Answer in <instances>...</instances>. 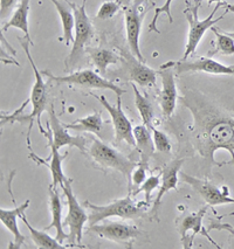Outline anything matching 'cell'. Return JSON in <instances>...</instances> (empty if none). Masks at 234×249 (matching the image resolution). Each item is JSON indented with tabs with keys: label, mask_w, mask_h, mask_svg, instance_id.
<instances>
[{
	"label": "cell",
	"mask_w": 234,
	"mask_h": 249,
	"mask_svg": "<svg viewBox=\"0 0 234 249\" xmlns=\"http://www.w3.org/2000/svg\"><path fill=\"white\" fill-rule=\"evenodd\" d=\"M30 204V200H26L24 204L14 207L13 210H4V208L0 210V220H1L2 225H4L14 236V248H21L22 245H24L25 236L22 235L21 231L19 230L18 218L20 216V214L25 213V211L27 210Z\"/></svg>",
	"instance_id": "d6986e66"
},
{
	"label": "cell",
	"mask_w": 234,
	"mask_h": 249,
	"mask_svg": "<svg viewBox=\"0 0 234 249\" xmlns=\"http://www.w3.org/2000/svg\"><path fill=\"white\" fill-rule=\"evenodd\" d=\"M72 182H73L72 179H67L65 185L61 187L68 204V214L63 222V227L66 226L69 227V236L67 240L69 245H73L75 248H85V246L81 243H82L83 237V227L88 221V214L86 213L85 208L81 206L76 196H74Z\"/></svg>",
	"instance_id": "8992f818"
},
{
	"label": "cell",
	"mask_w": 234,
	"mask_h": 249,
	"mask_svg": "<svg viewBox=\"0 0 234 249\" xmlns=\"http://www.w3.org/2000/svg\"><path fill=\"white\" fill-rule=\"evenodd\" d=\"M20 219L24 221V224L27 226L28 231H30L31 233V237L32 240H33V242L36 243V246L37 248H43V249H65V248H75L73 245H62L61 242H59L55 239H53V237L48 235L47 233H45V231H37L36 230L34 227H32V225L28 222L27 218H26V214L22 213L20 214L19 216Z\"/></svg>",
	"instance_id": "484cf974"
},
{
	"label": "cell",
	"mask_w": 234,
	"mask_h": 249,
	"mask_svg": "<svg viewBox=\"0 0 234 249\" xmlns=\"http://www.w3.org/2000/svg\"><path fill=\"white\" fill-rule=\"evenodd\" d=\"M50 120L47 122V135L46 138L48 140V146H54L57 150H60L63 146H73L77 147L82 153H86L87 149V141L85 137L81 136H72L68 134L67 128L65 124L61 123L55 114L53 104H50L47 109Z\"/></svg>",
	"instance_id": "9c48e42d"
},
{
	"label": "cell",
	"mask_w": 234,
	"mask_h": 249,
	"mask_svg": "<svg viewBox=\"0 0 234 249\" xmlns=\"http://www.w3.org/2000/svg\"><path fill=\"white\" fill-rule=\"evenodd\" d=\"M117 2H120L121 6L128 7L130 4H131V0H117Z\"/></svg>",
	"instance_id": "8d00e7d4"
},
{
	"label": "cell",
	"mask_w": 234,
	"mask_h": 249,
	"mask_svg": "<svg viewBox=\"0 0 234 249\" xmlns=\"http://www.w3.org/2000/svg\"><path fill=\"white\" fill-rule=\"evenodd\" d=\"M179 177H180L181 181L189 184L211 207L218 206V205L234 204V199L230 196V192L226 186L219 189L218 186L209 181L201 180V179L196 178V177L187 175L185 172H179Z\"/></svg>",
	"instance_id": "7c38bea8"
},
{
	"label": "cell",
	"mask_w": 234,
	"mask_h": 249,
	"mask_svg": "<svg viewBox=\"0 0 234 249\" xmlns=\"http://www.w3.org/2000/svg\"><path fill=\"white\" fill-rule=\"evenodd\" d=\"M211 31L216 34V48L213 52H210L209 56H213L216 54L220 55H233L234 54V33L221 32L216 27L211 28Z\"/></svg>",
	"instance_id": "83f0119b"
},
{
	"label": "cell",
	"mask_w": 234,
	"mask_h": 249,
	"mask_svg": "<svg viewBox=\"0 0 234 249\" xmlns=\"http://www.w3.org/2000/svg\"><path fill=\"white\" fill-rule=\"evenodd\" d=\"M50 1L54 5V6H55L57 13H59L60 16V19H61L63 34H62V37H60V40H63L66 45L69 46L71 45V42L74 41L73 31L75 27V17H74L73 10H72V7L69 6V5L68 6H66L63 2L59 1V0H50Z\"/></svg>",
	"instance_id": "d4e9b609"
},
{
	"label": "cell",
	"mask_w": 234,
	"mask_h": 249,
	"mask_svg": "<svg viewBox=\"0 0 234 249\" xmlns=\"http://www.w3.org/2000/svg\"><path fill=\"white\" fill-rule=\"evenodd\" d=\"M173 0H165V2L163 4V6L155 8V16L154 19L151 20V22L149 24V31L150 32H157L160 33V30L157 28V21L158 18H160L161 14H166L167 18H169V22L172 24L173 22V18H172V13H171V5H172Z\"/></svg>",
	"instance_id": "1f68e13d"
},
{
	"label": "cell",
	"mask_w": 234,
	"mask_h": 249,
	"mask_svg": "<svg viewBox=\"0 0 234 249\" xmlns=\"http://www.w3.org/2000/svg\"><path fill=\"white\" fill-rule=\"evenodd\" d=\"M18 0H0V18L1 20L6 19L11 13Z\"/></svg>",
	"instance_id": "e575fe53"
},
{
	"label": "cell",
	"mask_w": 234,
	"mask_h": 249,
	"mask_svg": "<svg viewBox=\"0 0 234 249\" xmlns=\"http://www.w3.org/2000/svg\"><path fill=\"white\" fill-rule=\"evenodd\" d=\"M86 207L90 210L88 214L89 226L96 225L101 221H105L106 219L111 218V216H118L122 219H140L146 216L143 207L148 206L146 202H136L132 199V196L129 195L123 199L111 202L109 205H94L91 202L86 201Z\"/></svg>",
	"instance_id": "3957f363"
},
{
	"label": "cell",
	"mask_w": 234,
	"mask_h": 249,
	"mask_svg": "<svg viewBox=\"0 0 234 249\" xmlns=\"http://www.w3.org/2000/svg\"><path fill=\"white\" fill-rule=\"evenodd\" d=\"M140 4L141 0H138V1L131 2L128 7H126L124 19H126V41H128L130 51L138 60L145 62V59L143 57L140 49V36L143 18L146 11H141Z\"/></svg>",
	"instance_id": "4fadbf2b"
},
{
	"label": "cell",
	"mask_w": 234,
	"mask_h": 249,
	"mask_svg": "<svg viewBox=\"0 0 234 249\" xmlns=\"http://www.w3.org/2000/svg\"><path fill=\"white\" fill-rule=\"evenodd\" d=\"M221 6L226 8L228 12L234 13V5H232V4H227V2H222V1H221Z\"/></svg>",
	"instance_id": "d590c367"
},
{
	"label": "cell",
	"mask_w": 234,
	"mask_h": 249,
	"mask_svg": "<svg viewBox=\"0 0 234 249\" xmlns=\"http://www.w3.org/2000/svg\"><path fill=\"white\" fill-rule=\"evenodd\" d=\"M123 75L126 80L132 81L141 87H154L156 85L157 74L154 69L149 68L134 54L122 52Z\"/></svg>",
	"instance_id": "9a60e30c"
},
{
	"label": "cell",
	"mask_w": 234,
	"mask_h": 249,
	"mask_svg": "<svg viewBox=\"0 0 234 249\" xmlns=\"http://www.w3.org/2000/svg\"><path fill=\"white\" fill-rule=\"evenodd\" d=\"M51 147V157H50V163L48 161H46L45 159H41L37 157L36 155H34V153L31 152L30 157L33 159L34 161H36L37 164H41V165H45L46 167H48L51 171V175H52V186L54 187H57V185L59 186H63L65 185L66 180H67V177L65 176V173H63L62 171V161L63 159L67 157V153H65V155L61 156V153L59 152V150L56 149V147L54 146H50Z\"/></svg>",
	"instance_id": "ffe728a7"
},
{
	"label": "cell",
	"mask_w": 234,
	"mask_h": 249,
	"mask_svg": "<svg viewBox=\"0 0 234 249\" xmlns=\"http://www.w3.org/2000/svg\"><path fill=\"white\" fill-rule=\"evenodd\" d=\"M207 208H209V206H205L201 208V210H199L198 212L186 214V215H184L183 218H180L177 221L178 231L181 236V242H183V247L185 249H189L192 247V242L191 240H190V235H191V234L190 233H192L193 240H195V237L197 236L198 234H201V235L206 236L211 242L215 243L216 246V243L213 241V240L211 239V236H209V234H207L209 231L203 227V218L207 212Z\"/></svg>",
	"instance_id": "e0dca14e"
},
{
	"label": "cell",
	"mask_w": 234,
	"mask_h": 249,
	"mask_svg": "<svg viewBox=\"0 0 234 249\" xmlns=\"http://www.w3.org/2000/svg\"><path fill=\"white\" fill-rule=\"evenodd\" d=\"M173 65L177 75L191 73V71H204V73L216 75H234V65H222L211 57H200L195 61L181 60L173 62Z\"/></svg>",
	"instance_id": "ac0fdd59"
},
{
	"label": "cell",
	"mask_w": 234,
	"mask_h": 249,
	"mask_svg": "<svg viewBox=\"0 0 234 249\" xmlns=\"http://www.w3.org/2000/svg\"><path fill=\"white\" fill-rule=\"evenodd\" d=\"M134 138L136 142V149L138 150L141 157L140 164L148 167L150 158L155 153V143L154 138H152L151 130L146 125H144V124L137 125L136 128H134Z\"/></svg>",
	"instance_id": "7402d4cb"
},
{
	"label": "cell",
	"mask_w": 234,
	"mask_h": 249,
	"mask_svg": "<svg viewBox=\"0 0 234 249\" xmlns=\"http://www.w3.org/2000/svg\"><path fill=\"white\" fill-rule=\"evenodd\" d=\"M30 1L31 0H20L18 6H17V10L14 11L11 19H8L6 24L2 26V33L6 32L7 30H10V28H17V30H20L25 34V39L33 42L31 40L30 31H28V11H30Z\"/></svg>",
	"instance_id": "603a6c76"
},
{
	"label": "cell",
	"mask_w": 234,
	"mask_h": 249,
	"mask_svg": "<svg viewBox=\"0 0 234 249\" xmlns=\"http://www.w3.org/2000/svg\"><path fill=\"white\" fill-rule=\"evenodd\" d=\"M161 180H162V172L156 176H150L137 190H135L134 192L131 193V196H136L137 195H140L141 192H144V195H145V202L149 206L150 201H151L152 192H154L156 189H160Z\"/></svg>",
	"instance_id": "f546056e"
},
{
	"label": "cell",
	"mask_w": 234,
	"mask_h": 249,
	"mask_svg": "<svg viewBox=\"0 0 234 249\" xmlns=\"http://www.w3.org/2000/svg\"><path fill=\"white\" fill-rule=\"evenodd\" d=\"M121 8V4L117 1H105L101 5L99 12L96 14V18L101 20L111 19Z\"/></svg>",
	"instance_id": "d6a6232c"
},
{
	"label": "cell",
	"mask_w": 234,
	"mask_h": 249,
	"mask_svg": "<svg viewBox=\"0 0 234 249\" xmlns=\"http://www.w3.org/2000/svg\"><path fill=\"white\" fill-rule=\"evenodd\" d=\"M209 1V5L213 4V2H221V0H207Z\"/></svg>",
	"instance_id": "f35d334b"
},
{
	"label": "cell",
	"mask_w": 234,
	"mask_h": 249,
	"mask_svg": "<svg viewBox=\"0 0 234 249\" xmlns=\"http://www.w3.org/2000/svg\"><path fill=\"white\" fill-rule=\"evenodd\" d=\"M87 231L96 234V235L105 237L110 241L120 243L126 248H131L132 243L136 241V239L141 234V231L135 226L115 221L103 222L102 225L96 224L89 226Z\"/></svg>",
	"instance_id": "30bf717a"
},
{
	"label": "cell",
	"mask_w": 234,
	"mask_h": 249,
	"mask_svg": "<svg viewBox=\"0 0 234 249\" xmlns=\"http://www.w3.org/2000/svg\"><path fill=\"white\" fill-rule=\"evenodd\" d=\"M66 1L72 7L75 17V36L73 41V48H72V52L68 55L67 60H66V65L71 66L80 59L83 51L86 49V45L91 39L92 26L86 11L87 0H82L81 5L74 4V2H71L69 0H66Z\"/></svg>",
	"instance_id": "ba28073f"
},
{
	"label": "cell",
	"mask_w": 234,
	"mask_h": 249,
	"mask_svg": "<svg viewBox=\"0 0 234 249\" xmlns=\"http://www.w3.org/2000/svg\"><path fill=\"white\" fill-rule=\"evenodd\" d=\"M86 52L89 54L92 63L97 71H100L101 75H106L107 69L110 65H116L120 61V56L111 51H108L106 48L100 47H86Z\"/></svg>",
	"instance_id": "4316f807"
},
{
	"label": "cell",
	"mask_w": 234,
	"mask_h": 249,
	"mask_svg": "<svg viewBox=\"0 0 234 249\" xmlns=\"http://www.w3.org/2000/svg\"><path fill=\"white\" fill-rule=\"evenodd\" d=\"M131 86L135 94V106L138 112H140L143 124L148 126L149 129L152 128L154 126V124H152V122H154V108H152V104L149 102L148 98L141 94L140 90L136 88V85Z\"/></svg>",
	"instance_id": "f1b7e54d"
},
{
	"label": "cell",
	"mask_w": 234,
	"mask_h": 249,
	"mask_svg": "<svg viewBox=\"0 0 234 249\" xmlns=\"http://www.w3.org/2000/svg\"><path fill=\"white\" fill-rule=\"evenodd\" d=\"M230 248H234V233H232V237L230 240Z\"/></svg>",
	"instance_id": "74e56055"
},
{
	"label": "cell",
	"mask_w": 234,
	"mask_h": 249,
	"mask_svg": "<svg viewBox=\"0 0 234 249\" xmlns=\"http://www.w3.org/2000/svg\"><path fill=\"white\" fill-rule=\"evenodd\" d=\"M42 74L46 75L50 81H53L57 85L76 86L90 89H108V90L114 91L116 96H122L123 94H126V90L123 88L112 83L111 81L105 79L90 69H85V71H76V73L66 75V76H55L48 71H42Z\"/></svg>",
	"instance_id": "52a82bcc"
},
{
	"label": "cell",
	"mask_w": 234,
	"mask_h": 249,
	"mask_svg": "<svg viewBox=\"0 0 234 249\" xmlns=\"http://www.w3.org/2000/svg\"><path fill=\"white\" fill-rule=\"evenodd\" d=\"M88 153L95 163L103 167H107V169H112L122 173L128 180V185L130 187V185H131V173L135 170V167H137L138 163L131 160L121 152H118L117 150L112 149L103 142L95 140V138L91 140Z\"/></svg>",
	"instance_id": "5b68a950"
},
{
	"label": "cell",
	"mask_w": 234,
	"mask_h": 249,
	"mask_svg": "<svg viewBox=\"0 0 234 249\" xmlns=\"http://www.w3.org/2000/svg\"><path fill=\"white\" fill-rule=\"evenodd\" d=\"M184 163V159H175L170 163L165 169L162 172V182L160 185V191H158L157 196L155 198L154 204H152L151 210L149 212V218L152 221H158V213H160V208L163 201L164 195H166L169 191L177 189L178 184V175L180 172V167Z\"/></svg>",
	"instance_id": "2e32d148"
},
{
	"label": "cell",
	"mask_w": 234,
	"mask_h": 249,
	"mask_svg": "<svg viewBox=\"0 0 234 249\" xmlns=\"http://www.w3.org/2000/svg\"><path fill=\"white\" fill-rule=\"evenodd\" d=\"M65 126L76 132H90V134L96 135L97 137L102 140V130L105 126V121L102 120L101 112H94V114L76 120L74 123L65 124Z\"/></svg>",
	"instance_id": "cb8c5ba5"
},
{
	"label": "cell",
	"mask_w": 234,
	"mask_h": 249,
	"mask_svg": "<svg viewBox=\"0 0 234 249\" xmlns=\"http://www.w3.org/2000/svg\"><path fill=\"white\" fill-rule=\"evenodd\" d=\"M22 47L27 56L28 61H30L32 69H33L34 76H36V82H34L33 88H32L31 96L28 100L32 104V112L27 116H22L21 112L14 111V114L10 115H1V124L4 123H14V122H20V123H28V132H27V145L28 149L31 150V131L32 126H33V122H36L37 126H39L40 134H42L46 137L47 131H45V129L42 128L41 124V115L45 110L48 109V97H47V85L42 79V73H40V71L37 69L36 62H34L33 57H32L30 46H33V42L28 41L27 39H20Z\"/></svg>",
	"instance_id": "7a4b0ae2"
},
{
	"label": "cell",
	"mask_w": 234,
	"mask_h": 249,
	"mask_svg": "<svg viewBox=\"0 0 234 249\" xmlns=\"http://www.w3.org/2000/svg\"><path fill=\"white\" fill-rule=\"evenodd\" d=\"M173 62H167L161 66L160 73L162 77V91L160 95V104L164 117H171L177 104V87L173 75Z\"/></svg>",
	"instance_id": "5bb4252c"
},
{
	"label": "cell",
	"mask_w": 234,
	"mask_h": 249,
	"mask_svg": "<svg viewBox=\"0 0 234 249\" xmlns=\"http://www.w3.org/2000/svg\"><path fill=\"white\" fill-rule=\"evenodd\" d=\"M152 134V138H154V143H155V147L157 151L160 152H165V153H170L171 152V143H170V140L167 138V136L164 134L163 131L161 130L156 129L155 126L150 128Z\"/></svg>",
	"instance_id": "4dcf8cb0"
},
{
	"label": "cell",
	"mask_w": 234,
	"mask_h": 249,
	"mask_svg": "<svg viewBox=\"0 0 234 249\" xmlns=\"http://www.w3.org/2000/svg\"><path fill=\"white\" fill-rule=\"evenodd\" d=\"M145 178H146V166H144V165H141L138 163L137 169L135 167V170L132 171L131 173V185H130L129 187L130 195L132 193V189L136 190V187L138 189V187H140L141 185L146 180Z\"/></svg>",
	"instance_id": "836d02e7"
},
{
	"label": "cell",
	"mask_w": 234,
	"mask_h": 249,
	"mask_svg": "<svg viewBox=\"0 0 234 249\" xmlns=\"http://www.w3.org/2000/svg\"><path fill=\"white\" fill-rule=\"evenodd\" d=\"M50 206L52 214V222L50 226L45 227V231L55 228L56 231V240L59 242L63 243L65 240H68L69 234H66L63 231L62 224V201L60 198V192L57 187H54L50 185Z\"/></svg>",
	"instance_id": "44dd1931"
},
{
	"label": "cell",
	"mask_w": 234,
	"mask_h": 249,
	"mask_svg": "<svg viewBox=\"0 0 234 249\" xmlns=\"http://www.w3.org/2000/svg\"><path fill=\"white\" fill-rule=\"evenodd\" d=\"M196 142L198 151L205 159L215 163L216 150H226L234 163V118L220 112H206L204 116L195 111ZM220 166L219 164H216Z\"/></svg>",
	"instance_id": "6da1fadb"
},
{
	"label": "cell",
	"mask_w": 234,
	"mask_h": 249,
	"mask_svg": "<svg viewBox=\"0 0 234 249\" xmlns=\"http://www.w3.org/2000/svg\"><path fill=\"white\" fill-rule=\"evenodd\" d=\"M199 7H200V1H197L196 5H192V6L187 7L186 10L184 11L185 17H186L187 22H189V36H187V42L186 47H185L183 60H186L187 57L196 53V49H197L198 45L200 43L201 39H203L205 33H206V31L211 30V28L213 27V25H216V22L220 21L228 12L226 10L225 13L221 14L219 18H215V14L216 13V11L219 10V7H221V2H216V7L213 8V11L206 19H199Z\"/></svg>",
	"instance_id": "277c9868"
},
{
	"label": "cell",
	"mask_w": 234,
	"mask_h": 249,
	"mask_svg": "<svg viewBox=\"0 0 234 249\" xmlns=\"http://www.w3.org/2000/svg\"><path fill=\"white\" fill-rule=\"evenodd\" d=\"M105 1H110V0H105Z\"/></svg>",
	"instance_id": "ab89813d"
},
{
	"label": "cell",
	"mask_w": 234,
	"mask_h": 249,
	"mask_svg": "<svg viewBox=\"0 0 234 249\" xmlns=\"http://www.w3.org/2000/svg\"><path fill=\"white\" fill-rule=\"evenodd\" d=\"M91 95L100 101L101 104L105 107L107 111L110 115L111 123L115 131V140H116L117 143H120V142H126L129 145L136 146V142L134 138V128L131 125V122L129 121V118L126 117V115L124 114V111L122 110V100H121V96H117L116 98V106H111L103 95H101V96H97V95L94 94Z\"/></svg>",
	"instance_id": "8fae6325"
}]
</instances>
